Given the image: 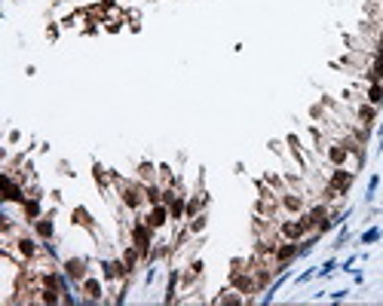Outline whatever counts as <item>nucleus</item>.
Masks as SVG:
<instances>
[{"instance_id": "nucleus-14", "label": "nucleus", "mask_w": 383, "mask_h": 306, "mask_svg": "<svg viewBox=\"0 0 383 306\" xmlns=\"http://www.w3.org/2000/svg\"><path fill=\"white\" fill-rule=\"evenodd\" d=\"M359 116H362L365 123H371V120H374V104H371V107H362V110H359Z\"/></svg>"}, {"instance_id": "nucleus-16", "label": "nucleus", "mask_w": 383, "mask_h": 306, "mask_svg": "<svg viewBox=\"0 0 383 306\" xmlns=\"http://www.w3.org/2000/svg\"><path fill=\"white\" fill-rule=\"evenodd\" d=\"M377 236H380V230H368V233H365V236H362V242H374V239H377Z\"/></svg>"}, {"instance_id": "nucleus-6", "label": "nucleus", "mask_w": 383, "mask_h": 306, "mask_svg": "<svg viewBox=\"0 0 383 306\" xmlns=\"http://www.w3.org/2000/svg\"><path fill=\"white\" fill-rule=\"evenodd\" d=\"M6 199H9V202H21V199H25V196H21V187H18L9 175H6Z\"/></svg>"}, {"instance_id": "nucleus-1", "label": "nucleus", "mask_w": 383, "mask_h": 306, "mask_svg": "<svg viewBox=\"0 0 383 306\" xmlns=\"http://www.w3.org/2000/svg\"><path fill=\"white\" fill-rule=\"evenodd\" d=\"M350 184H353V172H347V169H334V178H331L328 193H331V196H337V193H344Z\"/></svg>"}, {"instance_id": "nucleus-3", "label": "nucleus", "mask_w": 383, "mask_h": 306, "mask_svg": "<svg viewBox=\"0 0 383 306\" xmlns=\"http://www.w3.org/2000/svg\"><path fill=\"white\" fill-rule=\"evenodd\" d=\"M150 230H153V227H150L147 221H144V224H135V233H132V236H135V248H138L141 254H147V248H150Z\"/></svg>"}, {"instance_id": "nucleus-8", "label": "nucleus", "mask_w": 383, "mask_h": 306, "mask_svg": "<svg viewBox=\"0 0 383 306\" xmlns=\"http://www.w3.org/2000/svg\"><path fill=\"white\" fill-rule=\"evenodd\" d=\"M328 156H331V162H334V166H341V162L347 159V147H341V144H331Z\"/></svg>"}, {"instance_id": "nucleus-15", "label": "nucleus", "mask_w": 383, "mask_h": 306, "mask_svg": "<svg viewBox=\"0 0 383 306\" xmlns=\"http://www.w3.org/2000/svg\"><path fill=\"white\" fill-rule=\"evenodd\" d=\"M285 208H301V199L298 196H285Z\"/></svg>"}, {"instance_id": "nucleus-12", "label": "nucleus", "mask_w": 383, "mask_h": 306, "mask_svg": "<svg viewBox=\"0 0 383 306\" xmlns=\"http://www.w3.org/2000/svg\"><path fill=\"white\" fill-rule=\"evenodd\" d=\"M83 288H86V294H89V297H92V300H95V297H101V285H98V282H95V279H89V282H86V285H83Z\"/></svg>"}, {"instance_id": "nucleus-5", "label": "nucleus", "mask_w": 383, "mask_h": 306, "mask_svg": "<svg viewBox=\"0 0 383 306\" xmlns=\"http://www.w3.org/2000/svg\"><path fill=\"white\" fill-rule=\"evenodd\" d=\"M123 202H126L129 208H138V205H141V190L132 187V184H126V187H123Z\"/></svg>"}, {"instance_id": "nucleus-13", "label": "nucleus", "mask_w": 383, "mask_h": 306, "mask_svg": "<svg viewBox=\"0 0 383 306\" xmlns=\"http://www.w3.org/2000/svg\"><path fill=\"white\" fill-rule=\"evenodd\" d=\"M25 211H28V218H37V215H40V202H37V199H31V202L25 205Z\"/></svg>"}, {"instance_id": "nucleus-7", "label": "nucleus", "mask_w": 383, "mask_h": 306, "mask_svg": "<svg viewBox=\"0 0 383 306\" xmlns=\"http://www.w3.org/2000/svg\"><path fill=\"white\" fill-rule=\"evenodd\" d=\"M64 270H67L71 279H83V276H86V264H83V261H67Z\"/></svg>"}, {"instance_id": "nucleus-4", "label": "nucleus", "mask_w": 383, "mask_h": 306, "mask_svg": "<svg viewBox=\"0 0 383 306\" xmlns=\"http://www.w3.org/2000/svg\"><path fill=\"white\" fill-rule=\"evenodd\" d=\"M166 215H169V205H166V202H156V205H153V211L147 215V224L156 230V227H163V224H166Z\"/></svg>"}, {"instance_id": "nucleus-9", "label": "nucleus", "mask_w": 383, "mask_h": 306, "mask_svg": "<svg viewBox=\"0 0 383 306\" xmlns=\"http://www.w3.org/2000/svg\"><path fill=\"white\" fill-rule=\"evenodd\" d=\"M368 101H371L374 107H377V104H383V86H380V83H374V86L368 89Z\"/></svg>"}, {"instance_id": "nucleus-2", "label": "nucleus", "mask_w": 383, "mask_h": 306, "mask_svg": "<svg viewBox=\"0 0 383 306\" xmlns=\"http://www.w3.org/2000/svg\"><path fill=\"white\" fill-rule=\"evenodd\" d=\"M310 227H313V221H310V218H301V221L282 224V236H288V239H301V236H304Z\"/></svg>"}, {"instance_id": "nucleus-10", "label": "nucleus", "mask_w": 383, "mask_h": 306, "mask_svg": "<svg viewBox=\"0 0 383 306\" xmlns=\"http://www.w3.org/2000/svg\"><path fill=\"white\" fill-rule=\"evenodd\" d=\"M37 233H40L43 239H49V236H52V221H46V218H40V221H37Z\"/></svg>"}, {"instance_id": "nucleus-11", "label": "nucleus", "mask_w": 383, "mask_h": 306, "mask_svg": "<svg viewBox=\"0 0 383 306\" xmlns=\"http://www.w3.org/2000/svg\"><path fill=\"white\" fill-rule=\"evenodd\" d=\"M18 251H21V257H34V242L31 239H18Z\"/></svg>"}]
</instances>
